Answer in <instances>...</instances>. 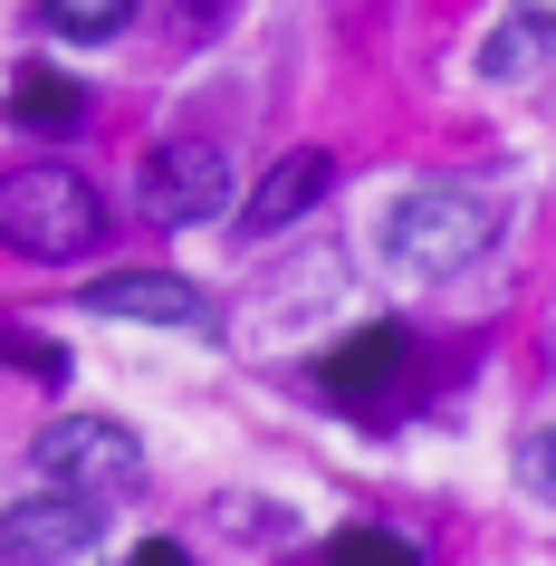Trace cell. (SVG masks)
Returning a JSON list of instances; mask_svg holds the SVG:
<instances>
[{"mask_svg":"<svg viewBox=\"0 0 556 566\" xmlns=\"http://www.w3.org/2000/svg\"><path fill=\"white\" fill-rule=\"evenodd\" d=\"M499 240V192L480 182H412L403 202L384 211V260L403 279H451Z\"/></svg>","mask_w":556,"mask_h":566,"instance_id":"6da1fadb","label":"cell"},{"mask_svg":"<svg viewBox=\"0 0 556 566\" xmlns=\"http://www.w3.org/2000/svg\"><path fill=\"white\" fill-rule=\"evenodd\" d=\"M106 240V202L77 164H10L0 174V250L20 260H87Z\"/></svg>","mask_w":556,"mask_h":566,"instance_id":"7a4b0ae2","label":"cell"},{"mask_svg":"<svg viewBox=\"0 0 556 566\" xmlns=\"http://www.w3.org/2000/svg\"><path fill=\"white\" fill-rule=\"evenodd\" d=\"M30 461H39V480L87 490V500H106V509H116L125 490H145V442H135L125 422H106V413H67V422H49V432L30 442Z\"/></svg>","mask_w":556,"mask_h":566,"instance_id":"3957f363","label":"cell"},{"mask_svg":"<svg viewBox=\"0 0 556 566\" xmlns=\"http://www.w3.org/2000/svg\"><path fill=\"white\" fill-rule=\"evenodd\" d=\"M106 547V500L87 490H39V500L0 509V566H87Z\"/></svg>","mask_w":556,"mask_h":566,"instance_id":"277c9868","label":"cell"},{"mask_svg":"<svg viewBox=\"0 0 556 566\" xmlns=\"http://www.w3.org/2000/svg\"><path fill=\"white\" fill-rule=\"evenodd\" d=\"M221 211H231V154L211 135H174V145L145 154V221L192 231V221H221Z\"/></svg>","mask_w":556,"mask_h":566,"instance_id":"5b68a950","label":"cell"},{"mask_svg":"<svg viewBox=\"0 0 556 566\" xmlns=\"http://www.w3.org/2000/svg\"><path fill=\"white\" fill-rule=\"evenodd\" d=\"M96 317H135V327H211V298L174 269H116V279H96L87 289Z\"/></svg>","mask_w":556,"mask_h":566,"instance_id":"8992f818","label":"cell"},{"mask_svg":"<svg viewBox=\"0 0 556 566\" xmlns=\"http://www.w3.org/2000/svg\"><path fill=\"white\" fill-rule=\"evenodd\" d=\"M326 182H336V154L297 145V154H279V164L260 174V192H250V202H240L231 221H240L250 240H269V231H289V221H307V211L326 202Z\"/></svg>","mask_w":556,"mask_h":566,"instance_id":"52a82bcc","label":"cell"},{"mask_svg":"<svg viewBox=\"0 0 556 566\" xmlns=\"http://www.w3.org/2000/svg\"><path fill=\"white\" fill-rule=\"evenodd\" d=\"M403 356H412L403 327H355L346 346H326L317 375H326V394H336V403H375V394L403 375Z\"/></svg>","mask_w":556,"mask_h":566,"instance_id":"ba28073f","label":"cell"},{"mask_svg":"<svg viewBox=\"0 0 556 566\" xmlns=\"http://www.w3.org/2000/svg\"><path fill=\"white\" fill-rule=\"evenodd\" d=\"M10 125H30V135H77V125H87V96L67 87L59 67H30V77L10 87Z\"/></svg>","mask_w":556,"mask_h":566,"instance_id":"9c48e42d","label":"cell"},{"mask_svg":"<svg viewBox=\"0 0 556 566\" xmlns=\"http://www.w3.org/2000/svg\"><path fill=\"white\" fill-rule=\"evenodd\" d=\"M39 20L59 39H116L135 20V0H39Z\"/></svg>","mask_w":556,"mask_h":566,"instance_id":"30bf717a","label":"cell"},{"mask_svg":"<svg viewBox=\"0 0 556 566\" xmlns=\"http://www.w3.org/2000/svg\"><path fill=\"white\" fill-rule=\"evenodd\" d=\"M537 59H547V20H527V10H518V20H499V39L480 49V67H490V77H527Z\"/></svg>","mask_w":556,"mask_h":566,"instance_id":"8fae6325","label":"cell"},{"mask_svg":"<svg viewBox=\"0 0 556 566\" xmlns=\"http://www.w3.org/2000/svg\"><path fill=\"white\" fill-rule=\"evenodd\" d=\"M326 566H412V547L394 528H336L326 537Z\"/></svg>","mask_w":556,"mask_h":566,"instance_id":"7c38bea8","label":"cell"},{"mask_svg":"<svg viewBox=\"0 0 556 566\" xmlns=\"http://www.w3.org/2000/svg\"><path fill=\"white\" fill-rule=\"evenodd\" d=\"M518 500H537L556 518V432H527L518 442Z\"/></svg>","mask_w":556,"mask_h":566,"instance_id":"4fadbf2b","label":"cell"},{"mask_svg":"<svg viewBox=\"0 0 556 566\" xmlns=\"http://www.w3.org/2000/svg\"><path fill=\"white\" fill-rule=\"evenodd\" d=\"M0 356H10V365H30L39 385H59V375H67V365H59V346H49V336H20V327L0 336Z\"/></svg>","mask_w":556,"mask_h":566,"instance_id":"5bb4252c","label":"cell"},{"mask_svg":"<svg viewBox=\"0 0 556 566\" xmlns=\"http://www.w3.org/2000/svg\"><path fill=\"white\" fill-rule=\"evenodd\" d=\"M125 566H192V557H182L174 537H145V547H135V557H125Z\"/></svg>","mask_w":556,"mask_h":566,"instance_id":"9a60e30c","label":"cell"},{"mask_svg":"<svg viewBox=\"0 0 556 566\" xmlns=\"http://www.w3.org/2000/svg\"><path fill=\"white\" fill-rule=\"evenodd\" d=\"M547 59H556V20H547Z\"/></svg>","mask_w":556,"mask_h":566,"instance_id":"2e32d148","label":"cell"}]
</instances>
